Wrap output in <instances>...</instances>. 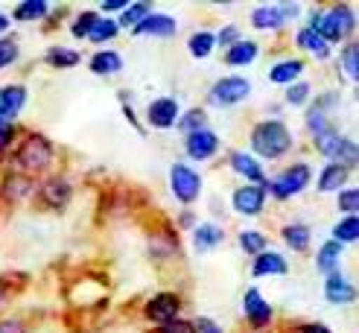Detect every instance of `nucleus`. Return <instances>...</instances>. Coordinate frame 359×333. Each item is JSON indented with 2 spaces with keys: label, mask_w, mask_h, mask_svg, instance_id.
Wrapping results in <instances>:
<instances>
[{
  "label": "nucleus",
  "mask_w": 359,
  "mask_h": 333,
  "mask_svg": "<svg viewBox=\"0 0 359 333\" xmlns=\"http://www.w3.org/2000/svg\"><path fill=\"white\" fill-rule=\"evenodd\" d=\"M18 164H21L24 170H44L50 161H53V147L50 140L41 137V135H29L21 149H18Z\"/></svg>",
  "instance_id": "4"
},
{
  "label": "nucleus",
  "mask_w": 359,
  "mask_h": 333,
  "mask_svg": "<svg viewBox=\"0 0 359 333\" xmlns=\"http://www.w3.org/2000/svg\"><path fill=\"white\" fill-rule=\"evenodd\" d=\"M240 249L248 254H263L266 252V237L260 231H243L240 234Z\"/></svg>",
  "instance_id": "32"
},
{
  "label": "nucleus",
  "mask_w": 359,
  "mask_h": 333,
  "mask_svg": "<svg viewBox=\"0 0 359 333\" xmlns=\"http://www.w3.org/2000/svg\"><path fill=\"white\" fill-rule=\"evenodd\" d=\"M345 140L348 137H342V135H336L333 129H327V132L316 135V149L325 158H339V152H342V147H345Z\"/></svg>",
  "instance_id": "20"
},
{
  "label": "nucleus",
  "mask_w": 359,
  "mask_h": 333,
  "mask_svg": "<svg viewBox=\"0 0 359 333\" xmlns=\"http://www.w3.org/2000/svg\"><path fill=\"white\" fill-rule=\"evenodd\" d=\"M170 184H172V193H175L178 202H193L196 196H199V190H202L199 172L184 167V164H175L170 170Z\"/></svg>",
  "instance_id": "6"
},
{
  "label": "nucleus",
  "mask_w": 359,
  "mask_h": 333,
  "mask_svg": "<svg viewBox=\"0 0 359 333\" xmlns=\"http://www.w3.org/2000/svg\"><path fill=\"white\" fill-rule=\"evenodd\" d=\"M147 117H149V123L155 129H170V126H175V123H178V102L170 100V97H161V100H155L149 105Z\"/></svg>",
  "instance_id": "10"
},
{
  "label": "nucleus",
  "mask_w": 359,
  "mask_h": 333,
  "mask_svg": "<svg viewBox=\"0 0 359 333\" xmlns=\"http://www.w3.org/2000/svg\"><path fill=\"white\" fill-rule=\"evenodd\" d=\"M255 278L260 275H286V260L278 254V252H263L255 257Z\"/></svg>",
  "instance_id": "17"
},
{
  "label": "nucleus",
  "mask_w": 359,
  "mask_h": 333,
  "mask_svg": "<svg viewBox=\"0 0 359 333\" xmlns=\"http://www.w3.org/2000/svg\"><path fill=\"white\" fill-rule=\"evenodd\" d=\"M342 67H345V74L351 79H356V74H359V44H348L342 50Z\"/></svg>",
  "instance_id": "37"
},
{
  "label": "nucleus",
  "mask_w": 359,
  "mask_h": 333,
  "mask_svg": "<svg viewBox=\"0 0 359 333\" xmlns=\"http://www.w3.org/2000/svg\"><path fill=\"white\" fill-rule=\"evenodd\" d=\"M117 21H111V18H97V24L91 27V32H88V39H91L94 44H102V41H109L117 35Z\"/></svg>",
  "instance_id": "29"
},
{
  "label": "nucleus",
  "mask_w": 359,
  "mask_h": 333,
  "mask_svg": "<svg viewBox=\"0 0 359 333\" xmlns=\"http://www.w3.org/2000/svg\"><path fill=\"white\" fill-rule=\"evenodd\" d=\"M178 310H182V301H178V295H172V292H161L147 304V315L152 322H161V325L175 322Z\"/></svg>",
  "instance_id": "8"
},
{
  "label": "nucleus",
  "mask_w": 359,
  "mask_h": 333,
  "mask_svg": "<svg viewBox=\"0 0 359 333\" xmlns=\"http://www.w3.org/2000/svg\"><path fill=\"white\" fill-rule=\"evenodd\" d=\"M325 298L330 304H351L353 298H356V290H353V284L348 278H342L339 272H333V275H327V280H325Z\"/></svg>",
  "instance_id": "12"
},
{
  "label": "nucleus",
  "mask_w": 359,
  "mask_h": 333,
  "mask_svg": "<svg viewBox=\"0 0 359 333\" xmlns=\"http://www.w3.org/2000/svg\"><path fill=\"white\" fill-rule=\"evenodd\" d=\"M94 24H97V12H82L76 18V24H74V35H76V39H82V35L91 32Z\"/></svg>",
  "instance_id": "40"
},
{
  "label": "nucleus",
  "mask_w": 359,
  "mask_h": 333,
  "mask_svg": "<svg viewBox=\"0 0 359 333\" xmlns=\"http://www.w3.org/2000/svg\"><path fill=\"white\" fill-rule=\"evenodd\" d=\"M18 59V44L12 39H4L0 41V70H4L6 64H12Z\"/></svg>",
  "instance_id": "42"
},
{
  "label": "nucleus",
  "mask_w": 359,
  "mask_h": 333,
  "mask_svg": "<svg viewBox=\"0 0 359 333\" xmlns=\"http://www.w3.org/2000/svg\"><path fill=\"white\" fill-rule=\"evenodd\" d=\"M193 240H196V249L208 252V249H213V245L222 243V228L213 225V222H205V225L196 228V237H193Z\"/></svg>",
  "instance_id": "21"
},
{
  "label": "nucleus",
  "mask_w": 359,
  "mask_h": 333,
  "mask_svg": "<svg viewBox=\"0 0 359 333\" xmlns=\"http://www.w3.org/2000/svg\"><path fill=\"white\" fill-rule=\"evenodd\" d=\"M255 59H257V44L255 41H237V44H231L228 47V56H225L228 64H251Z\"/></svg>",
  "instance_id": "23"
},
{
  "label": "nucleus",
  "mask_w": 359,
  "mask_h": 333,
  "mask_svg": "<svg viewBox=\"0 0 359 333\" xmlns=\"http://www.w3.org/2000/svg\"><path fill=\"white\" fill-rule=\"evenodd\" d=\"M234 210L237 214H245V217H257L263 210V202H266V190L263 184H245V187H237L234 190Z\"/></svg>",
  "instance_id": "7"
},
{
  "label": "nucleus",
  "mask_w": 359,
  "mask_h": 333,
  "mask_svg": "<svg viewBox=\"0 0 359 333\" xmlns=\"http://www.w3.org/2000/svg\"><path fill=\"white\" fill-rule=\"evenodd\" d=\"M178 129L187 132V135H193V132H202V129H205V111H199V109L187 111L182 120H178Z\"/></svg>",
  "instance_id": "35"
},
{
  "label": "nucleus",
  "mask_w": 359,
  "mask_h": 333,
  "mask_svg": "<svg viewBox=\"0 0 359 333\" xmlns=\"http://www.w3.org/2000/svg\"><path fill=\"white\" fill-rule=\"evenodd\" d=\"M251 24H255L257 29H275V27H283V15L278 6H257L255 12H251Z\"/></svg>",
  "instance_id": "18"
},
{
  "label": "nucleus",
  "mask_w": 359,
  "mask_h": 333,
  "mask_svg": "<svg viewBox=\"0 0 359 333\" xmlns=\"http://www.w3.org/2000/svg\"><path fill=\"white\" fill-rule=\"evenodd\" d=\"M175 32V21L170 15H147L143 21L135 27V35H158V39H170V35Z\"/></svg>",
  "instance_id": "13"
},
{
  "label": "nucleus",
  "mask_w": 359,
  "mask_h": 333,
  "mask_svg": "<svg viewBox=\"0 0 359 333\" xmlns=\"http://www.w3.org/2000/svg\"><path fill=\"white\" fill-rule=\"evenodd\" d=\"M41 202L53 210H59L70 202V184L62 182V179H50L44 187H41Z\"/></svg>",
  "instance_id": "15"
},
{
  "label": "nucleus",
  "mask_w": 359,
  "mask_h": 333,
  "mask_svg": "<svg viewBox=\"0 0 359 333\" xmlns=\"http://www.w3.org/2000/svg\"><path fill=\"white\" fill-rule=\"evenodd\" d=\"M283 240H286V245H290V249L304 252V249L310 245V228H307V225H301V222L286 225V228H283Z\"/></svg>",
  "instance_id": "27"
},
{
  "label": "nucleus",
  "mask_w": 359,
  "mask_h": 333,
  "mask_svg": "<svg viewBox=\"0 0 359 333\" xmlns=\"http://www.w3.org/2000/svg\"><path fill=\"white\" fill-rule=\"evenodd\" d=\"M307 126L313 135H321L327 132V120H325V105H313L310 114H307Z\"/></svg>",
  "instance_id": "38"
},
{
  "label": "nucleus",
  "mask_w": 359,
  "mask_h": 333,
  "mask_svg": "<svg viewBox=\"0 0 359 333\" xmlns=\"http://www.w3.org/2000/svg\"><path fill=\"white\" fill-rule=\"evenodd\" d=\"M4 298H6V284L0 280V304H4Z\"/></svg>",
  "instance_id": "50"
},
{
  "label": "nucleus",
  "mask_w": 359,
  "mask_h": 333,
  "mask_svg": "<svg viewBox=\"0 0 359 333\" xmlns=\"http://www.w3.org/2000/svg\"><path fill=\"white\" fill-rule=\"evenodd\" d=\"M231 167H234L240 175H245L248 182H263V167L257 164V158L255 155H248V152H234L231 155ZM266 184V182H263Z\"/></svg>",
  "instance_id": "16"
},
{
  "label": "nucleus",
  "mask_w": 359,
  "mask_h": 333,
  "mask_svg": "<svg viewBox=\"0 0 359 333\" xmlns=\"http://www.w3.org/2000/svg\"><path fill=\"white\" fill-rule=\"evenodd\" d=\"M123 6H126V0H111V4L105 0V4H102V9H105V12H109V9H123Z\"/></svg>",
  "instance_id": "48"
},
{
  "label": "nucleus",
  "mask_w": 359,
  "mask_h": 333,
  "mask_svg": "<svg viewBox=\"0 0 359 333\" xmlns=\"http://www.w3.org/2000/svg\"><path fill=\"white\" fill-rule=\"evenodd\" d=\"M245 315H248V322L255 325V327H266L269 322H272V304H266L263 301V295L251 287L248 292H245Z\"/></svg>",
  "instance_id": "11"
},
{
  "label": "nucleus",
  "mask_w": 359,
  "mask_h": 333,
  "mask_svg": "<svg viewBox=\"0 0 359 333\" xmlns=\"http://www.w3.org/2000/svg\"><path fill=\"white\" fill-rule=\"evenodd\" d=\"M147 15H149V4H135V6H129V9L123 12V18L117 21V27H120V24H123V27H132V24L137 27Z\"/></svg>",
  "instance_id": "36"
},
{
  "label": "nucleus",
  "mask_w": 359,
  "mask_h": 333,
  "mask_svg": "<svg viewBox=\"0 0 359 333\" xmlns=\"http://www.w3.org/2000/svg\"><path fill=\"white\" fill-rule=\"evenodd\" d=\"M158 333H196V327H193L190 322H182V319H178V322L164 325V327H161Z\"/></svg>",
  "instance_id": "43"
},
{
  "label": "nucleus",
  "mask_w": 359,
  "mask_h": 333,
  "mask_svg": "<svg viewBox=\"0 0 359 333\" xmlns=\"http://www.w3.org/2000/svg\"><path fill=\"white\" fill-rule=\"evenodd\" d=\"M298 44H301L304 50H310V53H316V56H318V59H327V56H330V44H327L325 39H321V35H316V32H313L310 27L298 32Z\"/></svg>",
  "instance_id": "25"
},
{
  "label": "nucleus",
  "mask_w": 359,
  "mask_h": 333,
  "mask_svg": "<svg viewBox=\"0 0 359 333\" xmlns=\"http://www.w3.org/2000/svg\"><path fill=\"white\" fill-rule=\"evenodd\" d=\"M251 94V82L243 76H225L210 88V102L225 109V105H237Z\"/></svg>",
  "instance_id": "5"
},
{
  "label": "nucleus",
  "mask_w": 359,
  "mask_h": 333,
  "mask_svg": "<svg viewBox=\"0 0 359 333\" xmlns=\"http://www.w3.org/2000/svg\"><path fill=\"white\" fill-rule=\"evenodd\" d=\"M251 147H255V152L263 158H280L292 147V137H290V129H286L280 120H266L251 132Z\"/></svg>",
  "instance_id": "1"
},
{
  "label": "nucleus",
  "mask_w": 359,
  "mask_h": 333,
  "mask_svg": "<svg viewBox=\"0 0 359 333\" xmlns=\"http://www.w3.org/2000/svg\"><path fill=\"white\" fill-rule=\"evenodd\" d=\"M24 102H27V88L24 85H9L0 91V114H4V120L15 117L18 111L24 109Z\"/></svg>",
  "instance_id": "14"
},
{
  "label": "nucleus",
  "mask_w": 359,
  "mask_h": 333,
  "mask_svg": "<svg viewBox=\"0 0 359 333\" xmlns=\"http://www.w3.org/2000/svg\"><path fill=\"white\" fill-rule=\"evenodd\" d=\"M9 29V18L4 15V12H0V32H6Z\"/></svg>",
  "instance_id": "49"
},
{
  "label": "nucleus",
  "mask_w": 359,
  "mask_h": 333,
  "mask_svg": "<svg viewBox=\"0 0 359 333\" xmlns=\"http://www.w3.org/2000/svg\"><path fill=\"white\" fill-rule=\"evenodd\" d=\"M298 333H330V327H325V325H301Z\"/></svg>",
  "instance_id": "47"
},
{
  "label": "nucleus",
  "mask_w": 359,
  "mask_h": 333,
  "mask_svg": "<svg viewBox=\"0 0 359 333\" xmlns=\"http://www.w3.org/2000/svg\"><path fill=\"white\" fill-rule=\"evenodd\" d=\"M29 190H32V182L27 175H9L6 179V196L9 199H24Z\"/></svg>",
  "instance_id": "34"
},
{
  "label": "nucleus",
  "mask_w": 359,
  "mask_h": 333,
  "mask_svg": "<svg viewBox=\"0 0 359 333\" xmlns=\"http://www.w3.org/2000/svg\"><path fill=\"white\" fill-rule=\"evenodd\" d=\"M304 70V62L298 59H286V62H278L272 70H269V79L272 82H295Z\"/></svg>",
  "instance_id": "24"
},
{
  "label": "nucleus",
  "mask_w": 359,
  "mask_h": 333,
  "mask_svg": "<svg viewBox=\"0 0 359 333\" xmlns=\"http://www.w3.org/2000/svg\"><path fill=\"white\" fill-rule=\"evenodd\" d=\"M339 257H342V245H339V243H325V245H321V252H318V257H316L318 272L333 275L336 266H339Z\"/></svg>",
  "instance_id": "22"
},
{
  "label": "nucleus",
  "mask_w": 359,
  "mask_h": 333,
  "mask_svg": "<svg viewBox=\"0 0 359 333\" xmlns=\"http://www.w3.org/2000/svg\"><path fill=\"white\" fill-rule=\"evenodd\" d=\"M47 62H50L53 67H74V64H79V53H74V50H62V47H53V50L47 53Z\"/></svg>",
  "instance_id": "33"
},
{
  "label": "nucleus",
  "mask_w": 359,
  "mask_h": 333,
  "mask_svg": "<svg viewBox=\"0 0 359 333\" xmlns=\"http://www.w3.org/2000/svg\"><path fill=\"white\" fill-rule=\"evenodd\" d=\"M217 149H219V137L213 135L210 129L187 135V155L196 158V161H208V158H213Z\"/></svg>",
  "instance_id": "9"
},
{
  "label": "nucleus",
  "mask_w": 359,
  "mask_h": 333,
  "mask_svg": "<svg viewBox=\"0 0 359 333\" xmlns=\"http://www.w3.org/2000/svg\"><path fill=\"white\" fill-rule=\"evenodd\" d=\"M213 44H217V35H213V32H196L187 47H190V56L205 59V56H210V53H213Z\"/></svg>",
  "instance_id": "28"
},
{
  "label": "nucleus",
  "mask_w": 359,
  "mask_h": 333,
  "mask_svg": "<svg viewBox=\"0 0 359 333\" xmlns=\"http://www.w3.org/2000/svg\"><path fill=\"white\" fill-rule=\"evenodd\" d=\"M356 234H359V219L356 217H345L342 222L333 228V243H339V245H342V243H353Z\"/></svg>",
  "instance_id": "30"
},
{
  "label": "nucleus",
  "mask_w": 359,
  "mask_h": 333,
  "mask_svg": "<svg viewBox=\"0 0 359 333\" xmlns=\"http://www.w3.org/2000/svg\"><path fill=\"white\" fill-rule=\"evenodd\" d=\"M0 333H24V325H21V322H15V319L0 322Z\"/></svg>",
  "instance_id": "46"
},
{
  "label": "nucleus",
  "mask_w": 359,
  "mask_h": 333,
  "mask_svg": "<svg viewBox=\"0 0 359 333\" xmlns=\"http://www.w3.org/2000/svg\"><path fill=\"white\" fill-rule=\"evenodd\" d=\"M237 41H240L237 27H225V29L219 32V44H222V47H231V44H237Z\"/></svg>",
  "instance_id": "44"
},
{
  "label": "nucleus",
  "mask_w": 359,
  "mask_h": 333,
  "mask_svg": "<svg viewBox=\"0 0 359 333\" xmlns=\"http://www.w3.org/2000/svg\"><path fill=\"white\" fill-rule=\"evenodd\" d=\"M345 179H348V170H345L342 164H327L325 172L318 175V190H325V193H330V190H342Z\"/></svg>",
  "instance_id": "19"
},
{
  "label": "nucleus",
  "mask_w": 359,
  "mask_h": 333,
  "mask_svg": "<svg viewBox=\"0 0 359 333\" xmlns=\"http://www.w3.org/2000/svg\"><path fill=\"white\" fill-rule=\"evenodd\" d=\"M310 29L316 35H321L327 44L339 41V39H345V35L353 29V12H351V6H333L327 12H313Z\"/></svg>",
  "instance_id": "2"
},
{
  "label": "nucleus",
  "mask_w": 359,
  "mask_h": 333,
  "mask_svg": "<svg viewBox=\"0 0 359 333\" xmlns=\"http://www.w3.org/2000/svg\"><path fill=\"white\" fill-rule=\"evenodd\" d=\"M47 15V4L44 0H27L15 9V21H32V18H44Z\"/></svg>",
  "instance_id": "31"
},
{
  "label": "nucleus",
  "mask_w": 359,
  "mask_h": 333,
  "mask_svg": "<svg viewBox=\"0 0 359 333\" xmlns=\"http://www.w3.org/2000/svg\"><path fill=\"white\" fill-rule=\"evenodd\" d=\"M356 205H359V190L356 187L339 193V208L348 210V217H356Z\"/></svg>",
  "instance_id": "39"
},
{
  "label": "nucleus",
  "mask_w": 359,
  "mask_h": 333,
  "mask_svg": "<svg viewBox=\"0 0 359 333\" xmlns=\"http://www.w3.org/2000/svg\"><path fill=\"white\" fill-rule=\"evenodd\" d=\"M120 67H123V59L117 56L114 50H102V53H97V56L91 59V70H94V74H100V76L117 74Z\"/></svg>",
  "instance_id": "26"
},
{
  "label": "nucleus",
  "mask_w": 359,
  "mask_h": 333,
  "mask_svg": "<svg viewBox=\"0 0 359 333\" xmlns=\"http://www.w3.org/2000/svg\"><path fill=\"white\" fill-rule=\"evenodd\" d=\"M199 333H222L219 327H217V322H210V319H199V325H193Z\"/></svg>",
  "instance_id": "45"
},
{
  "label": "nucleus",
  "mask_w": 359,
  "mask_h": 333,
  "mask_svg": "<svg viewBox=\"0 0 359 333\" xmlns=\"http://www.w3.org/2000/svg\"><path fill=\"white\" fill-rule=\"evenodd\" d=\"M310 100V85H292L290 88V91H286V102H290V105H304V102H307Z\"/></svg>",
  "instance_id": "41"
},
{
  "label": "nucleus",
  "mask_w": 359,
  "mask_h": 333,
  "mask_svg": "<svg viewBox=\"0 0 359 333\" xmlns=\"http://www.w3.org/2000/svg\"><path fill=\"white\" fill-rule=\"evenodd\" d=\"M310 167L307 164H295V167H290V170H283L278 179H272V182H266L263 187H269L272 190V196H278V199H290V196H295V193H301L304 187L310 184Z\"/></svg>",
  "instance_id": "3"
}]
</instances>
